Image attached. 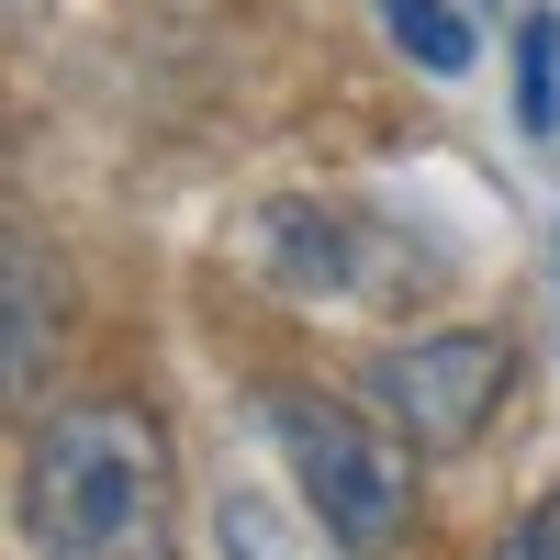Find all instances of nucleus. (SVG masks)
I'll return each mask as SVG.
<instances>
[{
	"label": "nucleus",
	"instance_id": "nucleus-1",
	"mask_svg": "<svg viewBox=\"0 0 560 560\" xmlns=\"http://www.w3.org/2000/svg\"><path fill=\"white\" fill-rule=\"evenodd\" d=\"M34 560H168V438L135 404H57L23 438Z\"/></svg>",
	"mask_w": 560,
	"mask_h": 560
},
{
	"label": "nucleus",
	"instance_id": "nucleus-2",
	"mask_svg": "<svg viewBox=\"0 0 560 560\" xmlns=\"http://www.w3.org/2000/svg\"><path fill=\"white\" fill-rule=\"evenodd\" d=\"M269 438H280V459H292L314 527L348 560H382L404 538V516H415V448H404L393 415L337 404V393H269Z\"/></svg>",
	"mask_w": 560,
	"mask_h": 560
},
{
	"label": "nucleus",
	"instance_id": "nucleus-3",
	"mask_svg": "<svg viewBox=\"0 0 560 560\" xmlns=\"http://www.w3.org/2000/svg\"><path fill=\"white\" fill-rule=\"evenodd\" d=\"M504 393H516V337H493V325H438V337H404L370 359V404L404 427L415 459L471 448Z\"/></svg>",
	"mask_w": 560,
	"mask_h": 560
},
{
	"label": "nucleus",
	"instance_id": "nucleus-4",
	"mask_svg": "<svg viewBox=\"0 0 560 560\" xmlns=\"http://www.w3.org/2000/svg\"><path fill=\"white\" fill-rule=\"evenodd\" d=\"M247 258L269 269V292L292 303H393L404 292V236L359 202H314V191H280L247 224Z\"/></svg>",
	"mask_w": 560,
	"mask_h": 560
},
{
	"label": "nucleus",
	"instance_id": "nucleus-5",
	"mask_svg": "<svg viewBox=\"0 0 560 560\" xmlns=\"http://www.w3.org/2000/svg\"><path fill=\"white\" fill-rule=\"evenodd\" d=\"M370 12H382V34H393L427 79H471L482 34H471V12H459V0H370Z\"/></svg>",
	"mask_w": 560,
	"mask_h": 560
},
{
	"label": "nucleus",
	"instance_id": "nucleus-6",
	"mask_svg": "<svg viewBox=\"0 0 560 560\" xmlns=\"http://www.w3.org/2000/svg\"><path fill=\"white\" fill-rule=\"evenodd\" d=\"M516 124L538 135H560V12H516Z\"/></svg>",
	"mask_w": 560,
	"mask_h": 560
},
{
	"label": "nucleus",
	"instance_id": "nucleus-7",
	"mask_svg": "<svg viewBox=\"0 0 560 560\" xmlns=\"http://www.w3.org/2000/svg\"><path fill=\"white\" fill-rule=\"evenodd\" d=\"M45 303H57V280H45V247L12 236V393H45Z\"/></svg>",
	"mask_w": 560,
	"mask_h": 560
},
{
	"label": "nucleus",
	"instance_id": "nucleus-8",
	"mask_svg": "<svg viewBox=\"0 0 560 560\" xmlns=\"http://www.w3.org/2000/svg\"><path fill=\"white\" fill-rule=\"evenodd\" d=\"M213 538H224V560H292V538H280V516L258 493H224L213 504Z\"/></svg>",
	"mask_w": 560,
	"mask_h": 560
},
{
	"label": "nucleus",
	"instance_id": "nucleus-9",
	"mask_svg": "<svg viewBox=\"0 0 560 560\" xmlns=\"http://www.w3.org/2000/svg\"><path fill=\"white\" fill-rule=\"evenodd\" d=\"M493 560H560V493H549V504H527V516L504 527V549H493Z\"/></svg>",
	"mask_w": 560,
	"mask_h": 560
}]
</instances>
